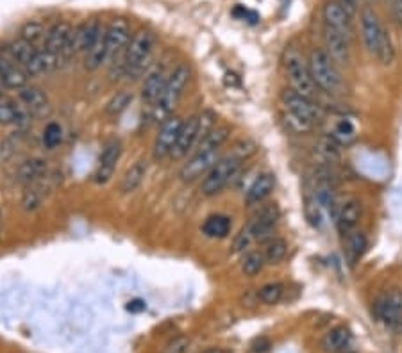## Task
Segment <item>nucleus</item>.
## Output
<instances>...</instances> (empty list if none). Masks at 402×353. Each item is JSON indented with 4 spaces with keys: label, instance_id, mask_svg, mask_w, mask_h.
<instances>
[{
    "label": "nucleus",
    "instance_id": "f257e3e1",
    "mask_svg": "<svg viewBox=\"0 0 402 353\" xmlns=\"http://www.w3.org/2000/svg\"><path fill=\"white\" fill-rule=\"evenodd\" d=\"M191 81V68L184 63L178 65L175 68L170 72V77L166 81V86H164L163 93L157 99L156 105L151 109L152 120L161 121L169 120L172 117L173 109L178 108V103L181 102L182 95H184V90L188 88Z\"/></svg>",
    "mask_w": 402,
    "mask_h": 353
},
{
    "label": "nucleus",
    "instance_id": "f03ea898",
    "mask_svg": "<svg viewBox=\"0 0 402 353\" xmlns=\"http://www.w3.org/2000/svg\"><path fill=\"white\" fill-rule=\"evenodd\" d=\"M307 65H309V74H312L313 82H315V86L318 90L325 91L329 95L343 93L345 82H343L340 66L329 57L324 48H313L309 52V57H307Z\"/></svg>",
    "mask_w": 402,
    "mask_h": 353
},
{
    "label": "nucleus",
    "instance_id": "7ed1b4c3",
    "mask_svg": "<svg viewBox=\"0 0 402 353\" xmlns=\"http://www.w3.org/2000/svg\"><path fill=\"white\" fill-rule=\"evenodd\" d=\"M283 66H285L286 81L290 82L291 90L295 93L309 97V99L316 95V86L312 79V74H309L307 59L297 47H294V45L286 47L285 56H283Z\"/></svg>",
    "mask_w": 402,
    "mask_h": 353
},
{
    "label": "nucleus",
    "instance_id": "20e7f679",
    "mask_svg": "<svg viewBox=\"0 0 402 353\" xmlns=\"http://www.w3.org/2000/svg\"><path fill=\"white\" fill-rule=\"evenodd\" d=\"M154 47H156V36L152 34L151 30H138L131 38L129 45L126 48V54H124L126 77L133 79V81L142 77L145 68L149 66Z\"/></svg>",
    "mask_w": 402,
    "mask_h": 353
},
{
    "label": "nucleus",
    "instance_id": "39448f33",
    "mask_svg": "<svg viewBox=\"0 0 402 353\" xmlns=\"http://www.w3.org/2000/svg\"><path fill=\"white\" fill-rule=\"evenodd\" d=\"M240 166H242V161L236 159L234 155L229 154L220 157L218 163L204 175L202 182H200V191L204 196H215L220 193L225 185L233 181V176L238 173Z\"/></svg>",
    "mask_w": 402,
    "mask_h": 353
},
{
    "label": "nucleus",
    "instance_id": "423d86ee",
    "mask_svg": "<svg viewBox=\"0 0 402 353\" xmlns=\"http://www.w3.org/2000/svg\"><path fill=\"white\" fill-rule=\"evenodd\" d=\"M102 27L104 26H102L97 18L75 26L74 32H72V39H70L68 48H66L65 56H63V59H61V66H65L72 57L86 56L88 50H90V48L95 45L97 39H99L100 32H102Z\"/></svg>",
    "mask_w": 402,
    "mask_h": 353
},
{
    "label": "nucleus",
    "instance_id": "0eeeda50",
    "mask_svg": "<svg viewBox=\"0 0 402 353\" xmlns=\"http://www.w3.org/2000/svg\"><path fill=\"white\" fill-rule=\"evenodd\" d=\"M6 50L15 61L17 65L26 72L29 77H38L44 74V66H41V57H39V48L35 45L27 43L26 39L18 38L9 41L6 45Z\"/></svg>",
    "mask_w": 402,
    "mask_h": 353
},
{
    "label": "nucleus",
    "instance_id": "6e6552de",
    "mask_svg": "<svg viewBox=\"0 0 402 353\" xmlns=\"http://www.w3.org/2000/svg\"><path fill=\"white\" fill-rule=\"evenodd\" d=\"M283 103H285L286 111L294 112L298 118L309 121V123H313L315 127L318 125L320 121H324L325 118L324 109H322L315 100L309 99V97L298 95L294 90L290 91L286 90L285 93H283Z\"/></svg>",
    "mask_w": 402,
    "mask_h": 353
},
{
    "label": "nucleus",
    "instance_id": "1a4fd4ad",
    "mask_svg": "<svg viewBox=\"0 0 402 353\" xmlns=\"http://www.w3.org/2000/svg\"><path fill=\"white\" fill-rule=\"evenodd\" d=\"M374 316L377 321L385 323L386 327H395L402 319V291L401 289H390L381 294L374 303Z\"/></svg>",
    "mask_w": 402,
    "mask_h": 353
},
{
    "label": "nucleus",
    "instance_id": "9d476101",
    "mask_svg": "<svg viewBox=\"0 0 402 353\" xmlns=\"http://www.w3.org/2000/svg\"><path fill=\"white\" fill-rule=\"evenodd\" d=\"M182 121L184 120L179 117H170L169 120H164L163 123H161L156 139H154V147H152L154 159L163 161L172 155L173 147H175V143H178L179 132H181Z\"/></svg>",
    "mask_w": 402,
    "mask_h": 353
},
{
    "label": "nucleus",
    "instance_id": "9b49d317",
    "mask_svg": "<svg viewBox=\"0 0 402 353\" xmlns=\"http://www.w3.org/2000/svg\"><path fill=\"white\" fill-rule=\"evenodd\" d=\"M131 41V26L126 18H115L106 27V43H108V63L124 57Z\"/></svg>",
    "mask_w": 402,
    "mask_h": 353
},
{
    "label": "nucleus",
    "instance_id": "f8f14e48",
    "mask_svg": "<svg viewBox=\"0 0 402 353\" xmlns=\"http://www.w3.org/2000/svg\"><path fill=\"white\" fill-rule=\"evenodd\" d=\"M359 23H361V38H363L365 47H367L370 54L376 56L381 39H383L386 32L385 26L381 23L379 17H377V13L370 6L361 8V11H359Z\"/></svg>",
    "mask_w": 402,
    "mask_h": 353
},
{
    "label": "nucleus",
    "instance_id": "ddd939ff",
    "mask_svg": "<svg viewBox=\"0 0 402 353\" xmlns=\"http://www.w3.org/2000/svg\"><path fill=\"white\" fill-rule=\"evenodd\" d=\"M220 159V150H195L179 172L182 182H193L204 176Z\"/></svg>",
    "mask_w": 402,
    "mask_h": 353
},
{
    "label": "nucleus",
    "instance_id": "4468645a",
    "mask_svg": "<svg viewBox=\"0 0 402 353\" xmlns=\"http://www.w3.org/2000/svg\"><path fill=\"white\" fill-rule=\"evenodd\" d=\"M122 157V141L117 138L106 141L104 148L100 152L99 157V166L95 170V175H93V181L97 184H108L109 181L115 175V170H117V164Z\"/></svg>",
    "mask_w": 402,
    "mask_h": 353
},
{
    "label": "nucleus",
    "instance_id": "2eb2a0df",
    "mask_svg": "<svg viewBox=\"0 0 402 353\" xmlns=\"http://www.w3.org/2000/svg\"><path fill=\"white\" fill-rule=\"evenodd\" d=\"M279 216H281V211H279L277 203H265V205L258 209L251 223L247 225V227L251 228L256 241H265V239L272 236V230L277 225V221H279Z\"/></svg>",
    "mask_w": 402,
    "mask_h": 353
},
{
    "label": "nucleus",
    "instance_id": "dca6fc26",
    "mask_svg": "<svg viewBox=\"0 0 402 353\" xmlns=\"http://www.w3.org/2000/svg\"><path fill=\"white\" fill-rule=\"evenodd\" d=\"M170 74L164 65H154L145 75V81L142 84V102L147 105V108H154L157 102V99L163 93L164 86H166V81H169Z\"/></svg>",
    "mask_w": 402,
    "mask_h": 353
},
{
    "label": "nucleus",
    "instance_id": "f3484780",
    "mask_svg": "<svg viewBox=\"0 0 402 353\" xmlns=\"http://www.w3.org/2000/svg\"><path fill=\"white\" fill-rule=\"evenodd\" d=\"M322 18H324V26L329 29H334L338 32H342L349 39L354 36V26H352V18L342 6L338 4L336 0H329L325 2L324 9H322Z\"/></svg>",
    "mask_w": 402,
    "mask_h": 353
},
{
    "label": "nucleus",
    "instance_id": "a211bd4d",
    "mask_svg": "<svg viewBox=\"0 0 402 353\" xmlns=\"http://www.w3.org/2000/svg\"><path fill=\"white\" fill-rule=\"evenodd\" d=\"M197 143H199V114H193V117L186 118V120L182 121L178 143H175V147H173L170 157L173 161L184 159L191 150H195Z\"/></svg>",
    "mask_w": 402,
    "mask_h": 353
},
{
    "label": "nucleus",
    "instance_id": "6ab92c4d",
    "mask_svg": "<svg viewBox=\"0 0 402 353\" xmlns=\"http://www.w3.org/2000/svg\"><path fill=\"white\" fill-rule=\"evenodd\" d=\"M324 50L338 66H349L350 39L334 29L324 26Z\"/></svg>",
    "mask_w": 402,
    "mask_h": 353
},
{
    "label": "nucleus",
    "instance_id": "aec40b11",
    "mask_svg": "<svg viewBox=\"0 0 402 353\" xmlns=\"http://www.w3.org/2000/svg\"><path fill=\"white\" fill-rule=\"evenodd\" d=\"M72 32H74V26L70 22H66V20L56 22L47 30V38H45V43L41 48H45L47 52L59 57L61 63V59H63L66 48L70 45V39H72Z\"/></svg>",
    "mask_w": 402,
    "mask_h": 353
},
{
    "label": "nucleus",
    "instance_id": "412c9836",
    "mask_svg": "<svg viewBox=\"0 0 402 353\" xmlns=\"http://www.w3.org/2000/svg\"><path fill=\"white\" fill-rule=\"evenodd\" d=\"M29 82V75L17 65V61L9 56L8 50H0V84L9 90H22Z\"/></svg>",
    "mask_w": 402,
    "mask_h": 353
},
{
    "label": "nucleus",
    "instance_id": "4be33fe9",
    "mask_svg": "<svg viewBox=\"0 0 402 353\" xmlns=\"http://www.w3.org/2000/svg\"><path fill=\"white\" fill-rule=\"evenodd\" d=\"M18 97H20V102L26 105L27 111L30 112V117L45 118L52 112L50 100H48L47 93L41 88L27 84L22 90H18Z\"/></svg>",
    "mask_w": 402,
    "mask_h": 353
},
{
    "label": "nucleus",
    "instance_id": "5701e85b",
    "mask_svg": "<svg viewBox=\"0 0 402 353\" xmlns=\"http://www.w3.org/2000/svg\"><path fill=\"white\" fill-rule=\"evenodd\" d=\"M30 112L22 102L2 97L0 99V125H17L18 129L29 125Z\"/></svg>",
    "mask_w": 402,
    "mask_h": 353
},
{
    "label": "nucleus",
    "instance_id": "b1692460",
    "mask_svg": "<svg viewBox=\"0 0 402 353\" xmlns=\"http://www.w3.org/2000/svg\"><path fill=\"white\" fill-rule=\"evenodd\" d=\"M354 343V334L347 325H338L322 337V350L327 353H345Z\"/></svg>",
    "mask_w": 402,
    "mask_h": 353
},
{
    "label": "nucleus",
    "instance_id": "393cba45",
    "mask_svg": "<svg viewBox=\"0 0 402 353\" xmlns=\"http://www.w3.org/2000/svg\"><path fill=\"white\" fill-rule=\"evenodd\" d=\"M48 172L47 161L41 157H29V159L22 161L17 168V181L22 184L29 185L35 182L44 181L45 175Z\"/></svg>",
    "mask_w": 402,
    "mask_h": 353
},
{
    "label": "nucleus",
    "instance_id": "a878e982",
    "mask_svg": "<svg viewBox=\"0 0 402 353\" xmlns=\"http://www.w3.org/2000/svg\"><path fill=\"white\" fill-rule=\"evenodd\" d=\"M359 218H361V203L359 200L350 199L343 203L336 212V228L338 232L345 236V234L352 232L358 225Z\"/></svg>",
    "mask_w": 402,
    "mask_h": 353
},
{
    "label": "nucleus",
    "instance_id": "bb28decb",
    "mask_svg": "<svg viewBox=\"0 0 402 353\" xmlns=\"http://www.w3.org/2000/svg\"><path fill=\"white\" fill-rule=\"evenodd\" d=\"M274 188H276V175H272V173H261L252 182L251 188L247 190L245 203L247 205H258V203H261L265 199L270 196Z\"/></svg>",
    "mask_w": 402,
    "mask_h": 353
},
{
    "label": "nucleus",
    "instance_id": "cd10ccee",
    "mask_svg": "<svg viewBox=\"0 0 402 353\" xmlns=\"http://www.w3.org/2000/svg\"><path fill=\"white\" fill-rule=\"evenodd\" d=\"M149 172V161L147 159H136L133 164H131L127 172L124 173L120 182V191L124 194L134 193V191L138 190L140 185L143 184L145 181V176H147Z\"/></svg>",
    "mask_w": 402,
    "mask_h": 353
},
{
    "label": "nucleus",
    "instance_id": "c85d7f7f",
    "mask_svg": "<svg viewBox=\"0 0 402 353\" xmlns=\"http://www.w3.org/2000/svg\"><path fill=\"white\" fill-rule=\"evenodd\" d=\"M345 248H343V254H345V259L347 263H349L350 268H354L356 264L361 261V257L365 255V252H367V246H368V241H367V236H365L361 230H352V232L345 234Z\"/></svg>",
    "mask_w": 402,
    "mask_h": 353
},
{
    "label": "nucleus",
    "instance_id": "c756f323",
    "mask_svg": "<svg viewBox=\"0 0 402 353\" xmlns=\"http://www.w3.org/2000/svg\"><path fill=\"white\" fill-rule=\"evenodd\" d=\"M106 63H108V43H106V27H102V32H100L99 39L88 50L86 56H84V68L88 72H97Z\"/></svg>",
    "mask_w": 402,
    "mask_h": 353
},
{
    "label": "nucleus",
    "instance_id": "7c9ffc66",
    "mask_svg": "<svg viewBox=\"0 0 402 353\" xmlns=\"http://www.w3.org/2000/svg\"><path fill=\"white\" fill-rule=\"evenodd\" d=\"M231 232V218L224 214H213L202 223V234L211 239H224Z\"/></svg>",
    "mask_w": 402,
    "mask_h": 353
},
{
    "label": "nucleus",
    "instance_id": "2f4dec72",
    "mask_svg": "<svg viewBox=\"0 0 402 353\" xmlns=\"http://www.w3.org/2000/svg\"><path fill=\"white\" fill-rule=\"evenodd\" d=\"M231 129L229 127H215L209 134H206L199 141V145L195 147V150H220L224 147V143L229 139Z\"/></svg>",
    "mask_w": 402,
    "mask_h": 353
},
{
    "label": "nucleus",
    "instance_id": "473e14b6",
    "mask_svg": "<svg viewBox=\"0 0 402 353\" xmlns=\"http://www.w3.org/2000/svg\"><path fill=\"white\" fill-rule=\"evenodd\" d=\"M47 30L48 29H45V26L39 20H29L20 29V38L26 39L27 43L35 45L36 48H41L45 43V38H47Z\"/></svg>",
    "mask_w": 402,
    "mask_h": 353
},
{
    "label": "nucleus",
    "instance_id": "72a5a7b5",
    "mask_svg": "<svg viewBox=\"0 0 402 353\" xmlns=\"http://www.w3.org/2000/svg\"><path fill=\"white\" fill-rule=\"evenodd\" d=\"M45 191L47 190H45L44 181L35 182V184L27 185L26 191H23V194H22V207L23 209H26L27 212L39 209L45 200V194H47Z\"/></svg>",
    "mask_w": 402,
    "mask_h": 353
},
{
    "label": "nucleus",
    "instance_id": "f704fd0d",
    "mask_svg": "<svg viewBox=\"0 0 402 353\" xmlns=\"http://www.w3.org/2000/svg\"><path fill=\"white\" fill-rule=\"evenodd\" d=\"M286 254H288V243L281 239V237H272L267 243V246H265V263L270 264V266L281 264L285 261Z\"/></svg>",
    "mask_w": 402,
    "mask_h": 353
},
{
    "label": "nucleus",
    "instance_id": "c9c22d12",
    "mask_svg": "<svg viewBox=\"0 0 402 353\" xmlns=\"http://www.w3.org/2000/svg\"><path fill=\"white\" fill-rule=\"evenodd\" d=\"M23 130L18 129L17 132H11L0 141V163H8L17 155L18 148L22 147Z\"/></svg>",
    "mask_w": 402,
    "mask_h": 353
},
{
    "label": "nucleus",
    "instance_id": "e433bc0d",
    "mask_svg": "<svg viewBox=\"0 0 402 353\" xmlns=\"http://www.w3.org/2000/svg\"><path fill=\"white\" fill-rule=\"evenodd\" d=\"M265 255L261 252H245L242 257V273L245 276H256L263 272L265 268Z\"/></svg>",
    "mask_w": 402,
    "mask_h": 353
},
{
    "label": "nucleus",
    "instance_id": "4c0bfd02",
    "mask_svg": "<svg viewBox=\"0 0 402 353\" xmlns=\"http://www.w3.org/2000/svg\"><path fill=\"white\" fill-rule=\"evenodd\" d=\"M331 138H333L338 145H347V143H350L356 138L354 123L350 120H347V118H342V120L334 123Z\"/></svg>",
    "mask_w": 402,
    "mask_h": 353
},
{
    "label": "nucleus",
    "instance_id": "58836bf2",
    "mask_svg": "<svg viewBox=\"0 0 402 353\" xmlns=\"http://www.w3.org/2000/svg\"><path fill=\"white\" fill-rule=\"evenodd\" d=\"M283 294H285V285L279 284V282H270V284H265L263 288H260L258 300L263 302L265 305H277L281 302Z\"/></svg>",
    "mask_w": 402,
    "mask_h": 353
},
{
    "label": "nucleus",
    "instance_id": "ea45409f",
    "mask_svg": "<svg viewBox=\"0 0 402 353\" xmlns=\"http://www.w3.org/2000/svg\"><path fill=\"white\" fill-rule=\"evenodd\" d=\"M131 102H133V93L127 90L118 91L117 95H113V99L106 103V112L109 117H117L122 111H126Z\"/></svg>",
    "mask_w": 402,
    "mask_h": 353
},
{
    "label": "nucleus",
    "instance_id": "a19ab883",
    "mask_svg": "<svg viewBox=\"0 0 402 353\" xmlns=\"http://www.w3.org/2000/svg\"><path fill=\"white\" fill-rule=\"evenodd\" d=\"M63 141V127L57 121H48L47 127L44 130V145L48 150L57 148Z\"/></svg>",
    "mask_w": 402,
    "mask_h": 353
},
{
    "label": "nucleus",
    "instance_id": "79ce46f5",
    "mask_svg": "<svg viewBox=\"0 0 402 353\" xmlns=\"http://www.w3.org/2000/svg\"><path fill=\"white\" fill-rule=\"evenodd\" d=\"M285 123H286V127H288V129H290L294 134H307L315 129V125H313V123L303 120V118H298L297 114H294V112H290V111L285 112Z\"/></svg>",
    "mask_w": 402,
    "mask_h": 353
},
{
    "label": "nucleus",
    "instance_id": "37998d69",
    "mask_svg": "<svg viewBox=\"0 0 402 353\" xmlns=\"http://www.w3.org/2000/svg\"><path fill=\"white\" fill-rule=\"evenodd\" d=\"M256 152H258V145H256L252 139L245 138L234 143L233 150H231V155H234L236 159H240L243 163V161H247L249 157H252Z\"/></svg>",
    "mask_w": 402,
    "mask_h": 353
},
{
    "label": "nucleus",
    "instance_id": "c03bdc74",
    "mask_svg": "<svg viewBox=\"0 0 402 353\" xmlns=\"http://www.w3.org/2000/svg\"><path fill=\"white\" fill-rule=\"evenodd\" d=\"M216 127V114L213 111H209V109H206V111H202L199 114V141L200 139L206 136V134L211 132L213 129ZM199 145V143H197Z\"/></svg>",
    "mask_w": 402,
    "mask_h": 353
},
{
    "label": "nucleus",
    "instance_id": "a18cd8bd",
    "mask_svg": "<svg viewBox=\"0 0 402 353\" xmlns=\"http://www.w3.org/2000/svg\"><path fill=\"white\" fill-rule=\"evenodd\" d=\"M254 236H252L251 228L245 227L242 228V232L236 236V239H234V252L236 254H245V252H249V248H251V245L254 243Z\"/></svg>",
    "mask_w": 402,
    "mask_h": 353
},
{
    "label": "nucleus",
    "instance_id": "49530a36",
    "mask_svg": "<svg viewBox=\"0 0 402 353\" xmlns=\"http://www.w3.org/2000/svg\"><path fill=\"white\" fill-rule=\"evenodd\" d=\"M188 350H190V339L186 336H179L170 341L163 353H188Z\"/></svg>",
    "mask_w": 402,
    "mask_h": 353
},
{
    "label": "nucleus",
    "instance_id": "de8ad7c7",
    "mask_svg": "<svg viewBox=\"0 0 402 353\" xmlns=\"http://www.w3.org/2000/svg\"><path fill=\"white\" fill-rule=\"evenodd\" d=\"M390 13L392 20L402 29V0H390Z\"/></svg>",
    "mask_w": 402,
    "mask_h": 353
},
{
    "label": "nucleus",
    "instance_id": "09e8293b",
    "mask_svg": "<svg viewBox=\"0 0 402 353\" xmlns=\"http://www.w3.org/2000/svg\"><path fill=\"white\" fill-rule=\"evenodd\" d=\"M336 2L345 9L350 17H356V13L359 11V4H361L363 0H336Z\"/></svg>",
    "mask_w": 402,
    "mask_h": 353
},
{
    "label": "nucleus",
    "instance_id": "8fccbe9b",
    "mask_svg": "<svg viewBox=\"0 0 402 353\" xmlns=\"http://www.w3.org/2000/svg\"><path fill=\"white\" fill-rule=\"evenodd\" d=\"M268 348H270V341L265 339V337L258 339L254 343V345H252V350H254L256 353H263V352H267Z\"/></svg>",
    "mask_w": 402,
    "mask_h": 353
},
{
    "label": "nucleus",
    "instance_id": "3c124183",
    "mask_svg": "<svg viewBox=\"0 0 402 353\" xmlns=\"http://www.w3.org/2000/svg\"><path fill=\"white\" fill-rule=\"evenodd\" d=\"M127 309L133 310V312H140V310L145 309V303H143L142 300H136V302H131L129 305H127Z\"/></svg>",
    "mask_w": 402,
    "mask_h": 353
},
{
    "label": "nucleus",
    "instance_id": "603ef678",
    "mask_svg": "<svg viewBox=\"0 0 402 353\" xmlns=\"http://www.w3.org/2000/svg\"><path fill=\"white\" fill-rule=\"evenodd\" d=\"M200 353H229V352L224 348H209V350H204V352H200Z\"/></svg>",
    "mask_w": 402,
    "mask_h": 353
},
{
    "label": "nucleus",
    "instance_id": "864d4df0",
    "mask_svg": "<svg viewBox=\"0 0 402 353\" xmlns=\"http://www.w3.org/2000/svg\"><path fill=\"white\" fill-rule=\"evenodd\" d=\"M0 220H2V214H0ZM0 237H2V223H0Z\"/></svg>",
    "mask_w": 402,
    "mask_h": 353
},
{
    "label": "nucleus",
    "instance_id": "5fc2aeb1",
    "mask_svg": "<svg viewBox=\"0 0 402 353\" xmlns=\"http://www.w3.org/2000/svg\"><path fill=\"white\" fill-rule=\"evenodd\" d=\"M0 86H2V84H0ZM2 97H4V93H2V88H0V99H2Z\"/></svg>",
    "mask_w": 402,
    "mask_h": 353
},
{
    "label": "nucleus",
    "instance_id": "6e6d98bb",
    "mask_svg": "<svg viewBox=\"0 0 402 353\" xmlns=\"http://www.w3.org/2000/svg\"><path fill=\"white\" fill-rule=\"evenodd\" d=\"M368 2H372V0H368Z\"/></svg>",
    "mask_w": 402,
    "mask_h": 353
}]
</instances>
